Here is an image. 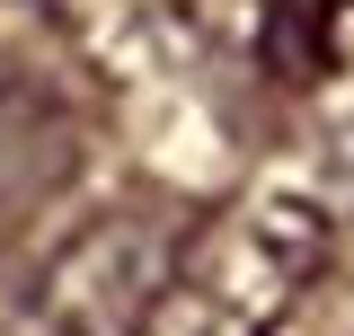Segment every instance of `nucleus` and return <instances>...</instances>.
<instances>
[{
	"mask_svg": "<svg viewBox=\"0 0 354 336\" xmlns=\"http://www.w3.org/2000/svg\"><path fill=\"white\" fill-rule=\"evenodd\" d=\"M257 53L292 88L337 80L354 62V0H257Z\"/></svg>",
	"mask_w": 354,
	"mask_h": 336,
	"instance_id": "3",
	"label": "nucleus"
},
{
	"mask_svg": "<svg viewBox=\"0 0 354 336\" xmlns=\"http://www.w3.org/2000/svg\"><path fill=\"white\" fill-rule=\"evenodd\" d=\"M177 239H160L151 221H106L88 230L80 248L53 265V283L36 301V328L44 336H142V310L160 292V265H169Z\"/></svg>",
	"mask_w": 354,
	"mask_h": 336,
	"instance_id": "2",
	"label": "nucleus"
},
{
	"mask_svg": "<svg viewBox=\"0 0 354 336\" xmlns=\"http://www.w3.org/2000/svg\"><path fill=\"white\" fill-rule=\"evenodd\" d=\"M337 221L301 186H239L195 230H177L142 336H274L319 283Z\"/></svg>",
	"mask_w": 354,
	"mask_h": 336,
	"instance_id": "1",
	"label": "nucleus"
}]
</instances>
